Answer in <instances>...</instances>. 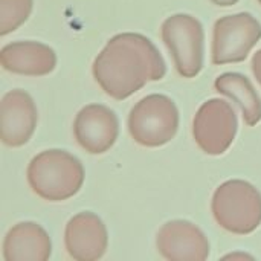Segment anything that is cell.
<instances>
[{
  "mask_svg": "<svg viewBox=\"0 0 261 261\" xmlns=\"http://www.w3.org/2000/svg\"><path fill=\"white\" fill-rule=\"evenodd\" d=\"M162 40L184 78H194L203 66V28L188 14H176L162 23Z\"/></svg>",
  "mask_w": 261,
  "mask_h": 261,
  "instance_id": "5",
  "label": "cell"
},
{
  "mask_svg": "<svg viewBox=\"0 0 261 261\" xmlns=\"http://www.w3.org/2000/svg\"><path fill=\"white\" fill-rule=\"evenodd\" d=\"M258 2H260V5H261V0H258Z\"/></svg>",
  "mask_w": 261,
  "mask_h": 261,
  "instance_id": "19",
  "label": "cell"
},
{
  "mask_svg": "<svg viewBox=\"0 0 261 261\" xmlns=\"http://www.w3.org/2000/svg\"><path fill=\"white\" fill-rule=\"evenodd\" d=\"M213 214L223 229L239 236L251 234L261 225L260 191L249 182L228 180L214 193Z\"/></svg>",
  "mask_w": 261,
  "mask_h": 261,
  "instance_id": "3",
  "label": "cell"
},
{
  "mask_svg": "<svg viewBox=\"0 0 261 261\" xmlns=\"http://www.w3.org/2000/svg\"><path fill=\"white\" fill-rule=\"evenodd\" d=\"M214 87L220 95L228 96L240 107L248 125H257L260 122L261 98L248 76L237 72H228L216 80Z\"/></svg>",
  "mask_w": 261,
  "mask_h": 261,
  "instance_id": "14",
  "label": "cell"
},
{
  "mask_svg": "<svg viewBox=\"0 0 261 261\" xmlns=\"http://www.w3.org/2000/svg\"><path fill=\"white\" fill-rule=\"evenodd\" d=\"M237 116L225 99H210L197 110L193 122V136L202 151L211 156L223 154L234 142Z\"/></svg>",
  "mask_w": 261,
  "mask_h": 261,
  "instance_id": "7",
  "label": "cell"
},
{
  "mask_svg": "<svg viewBox=\"0 0 261 261\" xmlns=\"http://www.w3.org/2000/svg\"><path fill=\"white\" fill-rule=\"evenodd\" d=\"M32 11V0H0V35L21 26Z\"/></svg>",
  "mask_w": 261,
  "mask_h": 261,
  "instance_id": "15",
  "label": "cell"
},
{
  "mask_svg": "<svg viewBox=\"0 0 261 261\" xmlns=\"http://www.w3.org/2000/svg\"><path fill=\"white\" fill-rule=\"evenodd\" d=\"M0 61L8 72L28 76H43L55 69L57 55L52 47L43 43L15 41L2 47Z\"/></svg>",
  "mask_w": 261,
  "mask_h": 261,
  "instance_id": "12",
  "label": "cell"
},
{
  "mask_svg": "<svg viewBox=\"0 0 261 261\" xmlns=\"http://www.w3.org/2000/svg\"><path fill=\"white\" fill-rule=\"evenodd\" d=\"M251 66H252V72H254V75H255L257 81L260 83V86H261V49L257 52V54H254Z\"/></svg>",
  "mask_w": 261,
  "mask_h": 261,
  "instance_id": "16",
  "label": "cell"
},
{
  "mask_svg": "<svg viewBox=\"0 0 261 261\" xmlns=\"http://www.w3.org/2000/svg\"><path fill=\"white\" fill-rule=\"evenodd\" d=\"M32 191L44 200L61 202L73 197L83 187L84 168L80 159L63 150H46L28 167Z\"/></svg>",
  "mask_w": 261,
  "mask_h": 261,
  "instance_id": "2",
  "label": "cell"
},
{
  "mask_svg": "<svg viewBox=\"0 0 261 261\" xmlns=\"http://www.w3.org/2000/svg\"><path fill=\"white\" fill-rule=\"evenodd\" d=\"M76 142L90 154H102L113 147L119 133V121L113 110L102 104L83 107L73 124Z\"/></svg>",
  "mask_w": 261,
  "mask_h": 261,
  "instance_id": "8",
  "label": "cell"
},
{
  "mask_svg": "<svg viewBox=\"0 0 261 261\" xmlns=\"http://www.w3.org/2000/svg\"><path fill=\"white\" fill-rule=\"evenodd\" d=\"M64 243L73 260H99L106 254L109 243L106 225L93 213H80L67 222Z\"/></svg>",
  "mask_w": 261,
  "mask_h": 261,
  "instance_id": "10",
  "label": "cell"
},
{
  "mask_svg": "<svg viewBox=\"0 0 261 261\" xmlns=\"http://www.w3.org/2000/svg\"><path fill=\"white\" fill-rule=\"evenodd\" d=\"M179 112L174 101L165 95H148L130 112L128 132L144 147H162L177 133Z\"/></svg>",
  "mask_w": 261,
  "mask_h": 261,
  "instance_id": "4",
  "label": "cell"
},
{
  "mask_svg": "<svg viewBox=\"0 0 261 261\" xmlns=\"http://www.w3.org/2000/svg\"><path fill=\"white\" fill-rule=\"evenodd\" d=\"M260 38L261 24L252 14L240 12L222 17L214 24L211 60L214 64L242 63Z\"/></svg>",
  "mask_w": 261,
  "mask_h": 261,
  "instance_id": "6",
  "label": "cell"
},
{
  "mask_svg": "<svg viewBox=\"0 0 261 261\" xmlns=\"http://www.w3.org/2000/svg\"><path fill=\"white\" fill-rule=\"evenodd\" d=\"M225 260H254L251 255H248V254H229V255H226L225 257Z\"/></svg>",
  "mask_w": 261,
  "mask_h": 261,
  "instance_id": "17",
  "label": "cell"
},
{
  "mask_svg": "<svg viewBox=\"0 0 261 261\" xmlns=\"http://www.w3.org/2000/svg\"><path fill=\"white\" fill-rule=\"evenodd\" d=\"M2 142L8 147L24 145L37 127V107L24 90L8 92L2 99Z\"/></svg>",
  "mask_w": 261,
  "mask_h": 261,
  "instance_id": "11",
  "label": "cell"
},
{
  "mask_svg": "<svg viewBox=\"0 0 261 261\" xmlns=\"http://www.w3.org/2000/svg\"><path fill=\"white\" fill-rule=\"evenodd\" d=\"M214 5H217V6H223V8H226V6H232V5H236L239 0H211Z\"/></svg>",
  "mask_w": 261,
  "mask_h": 261,
  "instance_id": "18",
  "label": "cell"
},
{
  "mask_svg": "<svg viewBox=\"0 0 261 261\" xmlns=\"http://www.w3.org/2000/svg\"><path fill=\"white\" fill-rule=\"evenodd\" d=\"M93 78L112 98L121 101L150 81L165 76L161 52L144 35L125 32L109 40L93 61Z\"/></svg>",
  "mask_w": 261,
  "mask_h": 261,
  "instance_id": "1",
  "label": "cell"
},
{
  "mask_svg": "<svg viewBox=\"0 0 261 261\" xmlns=\"http://www.w3.org/2000/svg\"><path fill=\"white\" fill-rule=\"evenodd\" d=\"M156 245L159 254L170 261H203L210 255L208 239L187 220L165 223L158 234Z\"/></svg>",
  "mask_w": 261,
  "mask_h": 261,
  "instance_id": "9",
  "label": "cell"
},
{
  "mask_svg": "<svg viewBox=\"0 0 261 261\" xmlns=\"http://www.w3.org/2000/svg\"><path fill=\"white\" fill-rule=\"evenodd\" d=\"M52 252L47 232L34 222H21L12 226L3 242L6 261H46Z\"/></svg>",
  "mask_w": 261,
  "mask_h": 261,
  "instance_id": "13",
  "label": "cell"
}]
</instances>
